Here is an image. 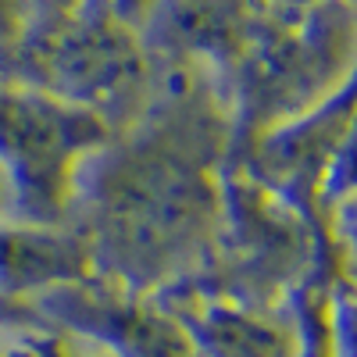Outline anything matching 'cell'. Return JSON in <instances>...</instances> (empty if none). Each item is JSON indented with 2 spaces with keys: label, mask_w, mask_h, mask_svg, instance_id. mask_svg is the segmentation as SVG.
<instances>
[{
  "label": "cell",
  "mask_w": 357,
  "mask_h": 357,
  "mask_svg": "<svg viewBox=\"0 0 357 357\" xmlns=\"http://www.w3.org/2000/svg\"><path fill=\"white\" fill-rule=\"evenodd\" d=\"M107 143L111 126L100 111L0 79V172L11 190V222L61 229Z\"/></svg>",
  "instance_id": "1"
},
{
  "label": "cell",
  "mask_w": 357,
  "mask_h": 357,
  "mask_svg": "<svg viewBox=\"0 0 357 357\" xmlns=\"http://www.w3.org/2000/svg\"><path fill=\"white\" fill-rule=\"evenodd\" d=\"M89 247L47 225L0 222V293L18 301L40 286H61L86 272Z\"/></svg>",
  "instance_id": "2"
},
{
  "label": "cell",
  "mask_w": 357,
  "mask_h": 357,
  "mask_svg": "<svg viewBox=\"0 0 357 357\" xmlns=\"http://www.w3.org/2000/svg\"><path fill=\"white\" fill-rule=\"evenodd\" d=\"M200 357H301L304 333L240 304H211L190 318Z\"/></svg>",
  "instance_id": "3"
},
{
  "label": "cell",
  "mask_w": 357,
  "mask_h": 357,
  "mask_svg": "<svg viewBox=\"0 0 357 357\" xmlns=\"http://www.w3.org/2000/svg\"><path fill=\"white\" fill-rule=\"evenodd\" d=\"M321 186L333 200L350 204L357 200V111L350 114V122L340 132V143L325 158V172H321Z\"/></svg>",
  "instance_id": "4"
},
{
  "label": "cell",
  "mask_w": 357,
  "mask_h": 357,
  "mask_svg": "<svg viewBox=\"0 0 357 357\" xmlns=\"http://www.w3.org/2000/svg\"><path fill=\"white\" fill-rule=\"evenodd\" d=\"M25 36V15L15 0H0V61L22 43Z\"/></svg>",
  "instance_id": "5"
},
{
  "label": "cell",
  "mask_w": 357,
  "mask_h": 357,
  "mask_svg": "<svg viewBox=\"0 0 357 357\" xmlns=\"http://www.w3.org/2000/svg\"><path fill=\"white\" fill-rule=\"evenodd\" d=\"M343 225H347V232H350V240H354V247H357V200L343 204Z\"/></svg>",
  "instance_id": "6"
},
{
  "label": "cell",
  "mask_w": 357,
  "mask_h": 357,
  "mask_svg": "<svg viewBox=\"0 0 357 357\" xmlns=\"http://www.w3.org/2000/svg\"><path fill=\"white\" fill-rule=\"evenodd\" d=\"M0 222H11V190H8L4 172H0Z\"/></svg>",
  "instance_id": "7"
},
{
  "label": "cell",
  "mask_w": 357,
  "mask_h": 357,
  "mask_svg": "<svg viewBox=\"0 0 357 357\" xmlns=\"http://www.w3.org/2000/svg\"><path fill=\"white\" fill-rule=\"evenodd\" d=\"M11 304H15V301H11V296H4V293H0V318H4V314L11 311Z\"/></svg>",
  "instance_id": "8"
}]
</instances>
